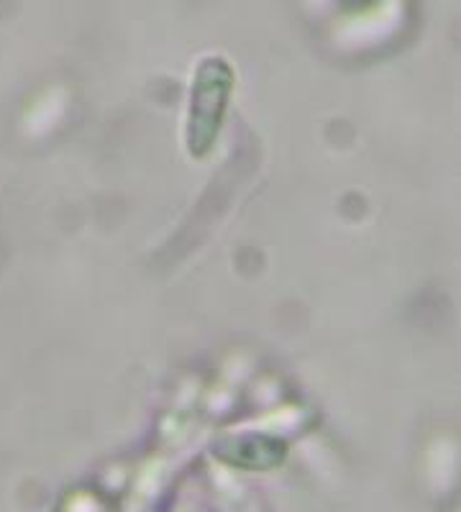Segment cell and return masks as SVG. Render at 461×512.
<instances>
[{
  "mask_svg": "<svg viewBox=\"0 0 461 512\" xmlns=\"http://www.w3.org/2000/svg\"><path fill=\"white\" fill-rule=\"evenodd\" d=\"M228 85H231V80H228L226 62L208 59V62L200 64L198 77H195L193 116H190V144H193L195 154L205 152L216 136Z\"/></svg>",
  "mask_w": 461,
  "mask_h": 512,
  "instance_id": "6da1fadb",
  "label": "cell"
}]
</instances>
